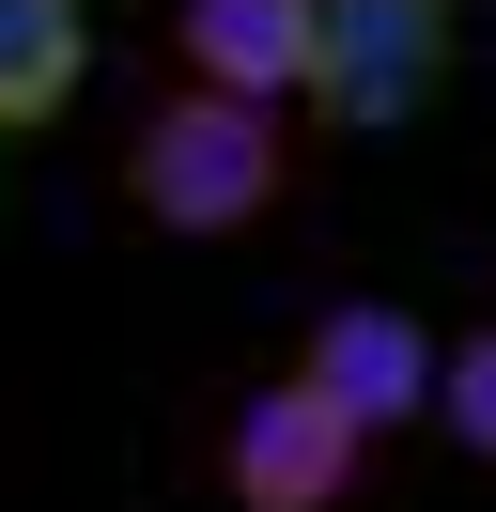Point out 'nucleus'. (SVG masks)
Returning a JSON list of instances; mask_svg holds the SVG:
<instances>
[{
	"instance_id": "20e7f679",
	"label": "nucleus",
	"mask_w": 496,
	"mask_h": 512,
	"mask_svg": "<svg viewBox=\"0 0 496 512\" xmlns=\"http://www.w3.org/2000/svg\"><path fill=\"white\" fill-rule=\"evenodd\" d=\"M295 373L326 388L357 435H403V419H434V388H450V342H434L419 311H388V295H341V311H310Z\"/></svg>"
},
{
	"instance_id": "f257e3e1",
	"label": "nucleus",
	"mask_w": 496,
	"mask_h": 512,
	"mask_svg": "<svg viewBox=\"0 0 496 512\" xmlns=\"http://www.w3.org/2000/svg\"><path fill=\"white\" fill-rule=\"evenodd\" d=\"M124 202H140L155 233H186V249H217V233H264L279 202H295V140H279V109H233V94H155L140 125H124Z\"/></svg>"
},
{
	"instance_id": "423d86ee",
	"label": "nucleus",
	"mask_w": 496,
	"mask_h": 512,
	"mask_svg": "<svg viewBox=\"0 0 496 512\" xmlns=\"http://www.w3.org/2000/svg\"><path fill=\"white\" fill-rule=\"evenodd\" d=\"M93 78V0H0V140L62 125Z\"/></svg>"
},
{
	"instance_id": "f03ea898",
	"label": "nucleus",
	"mask_w": 496,
	"mask_h": 512,
	"mask_svg": "<svg viewBox=\"0 0 496 512\" xmlns=\"http://www.w3.org/2000/svg\"><path fill=\"white\" fill-rule=\"evenodd\" d=\"M465 78V0H326V32H310V125L341 140H403L434 125Z\"/></svg>"
},
{
	"instance_id": "7ed1b4c3",
	"label": "nucleus",
	"mask_w": 496,
	"mask_h": 512,
	"mask_svg": "<svg viewBox=\"0 0 496 512\" xmlns=\"http://www.w3.org/2000/svg\"><path fill=\"white\" fill-rule=\"evenodd\" d=\"M357 466H372V435H357L310 373L233 388V404H217V450H202V481H217L233 512H341V497H357Z\"/></svg>"
},
{
	"instance_id": "0eeeda50",
	"label": "nucleus",
	"mask_w": 496,
	"mask_h": 512,
	"mask_svg": "<svg viewBox=\"0 0 496 512\" xmlns=\"http://www.w3.org/2000/svg\"><path fill=\"white\" fill-rule=\"evenodd\" d=\"M434 435L496 466V326H465V342H450V388H434Z\"/></svg>"
},
{
	"instance_id": "39448f33",
	"label": "nucleus",
	"mask_w": 496,
	"mask_h": 512,
	"mask_svg": "<svg viewBox=\"0 0 496 512\" xmlns=\"http://www.w3.org/2000/svg\"><path fill=\"white\" fill-rule=\"evenodd\" d=\"M310 32L326 0H171V78L233 109H310Z\"/></svg>"
}]
</instances>
